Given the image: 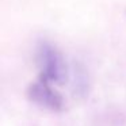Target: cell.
<instances>
[{
    "label": "cell",
    "instance_id": "6da1fadb",
    "mask_svg": "<svg viewBox=\"0 0 126 126\" xmlns=\"http://www.w3.org/2000/svg\"><path fill=\"white\" fill-rule=\"evenodd\" d=\"M37 63L39 66V79L50 84H64L68 79V66L65 58L53 45L41 42L37 49Z\"/></svg>",
    "mask_w": 126,
    "mask_h": 126
},
{
    "label": "cell",
    "instance_id": "7a4b0ae2",
    "mask_svg": "<svg viewBox=\"0 0 126 126\" xmlns=\"http://www.w3.org/2000/svg\"><path fill=\"white\" fill-rule=\"evenodd\" d=\"M27 98L38 107L53 112L63 111L64 109V99L60 95V92L56 91L50 83L45 81L42 79L31 83L29 85Z\"/></svg>",
    "mask_w": 126,
    "mask_h": 126
}]
</instances>
